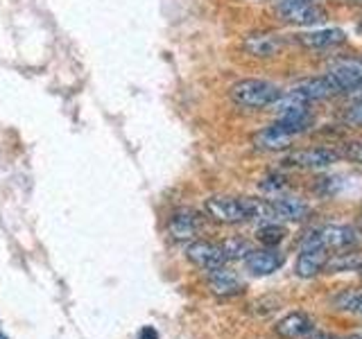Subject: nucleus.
I'll list each match as a JSON object with an SVG mask.
<instances>
[{
    "instance_id": "nucleus-15",
    "label": "nucleus",
    "mask_w": 362,
    "mask_h": 339,
    "mask_svg": "<svg viewBox=\"0 0 362 339\" xmlns=\"http://www.w3.org/2000/svg\"><path fill=\"white\" fill-rule=\"evenodd\" d=\"M252 141H254V145L258 147V150H263V152H283V150H288V147L292 145L294 138L288 131H283L276 122H272L260 131H256Z\"/></svg>"
},
{
    "instance_id": "nucleus-7",
    "label": "nucleus",
    "mask_w": 362,
    "mask_h": 339,
    "mask_svg": "<svg viewBox=\"0 0 362 339\" xmlns=\"http://www.w3.org/2000/svg\"><path fill=\"white\" fill-rule=\"evenodd\" d=\"M333 86L337 88V95L356 93L362 90V59H342L328 68Z\"/></svg>"
},
{
    "instance_id": "nucleus-4",
    "label": "nucleus",
    "mask_w": 362,
    "mask_h": 339,
    "mask_svg": "<svg viewBox=\"0 0 362 339\" xmlns=\"http://www.w3.org/2000/svg\"><path fill=\"white\" fill-rule=\"evenodd\" d=\"M339 158H342V152L333 150V147H305V150L290 152L283 158V165L297 170H326L335 165Z\"/></svg>"
},
{
    "instance_id": "nucleus-14",
    "label": "nucleus",
    "mask_w": 362,
    "mask_h": 339,
    "mask_svg": "<svg viewBox=\"0 0 362 339\" xmlns=\"http://www.w3.org/2000/svg\"><path fill=\"white\" fill-rule=\"evenodd\" d=\"M313 328H315L313 316H308L305 312H290L283 316L281 321H276L274 333L281 339H299V337H305L308 333H313Z\"/></svg>"
},
{
    "instance_id": "nucleus-11",
    "label": "nucleus",
    "mask_w": 362,
    "mask_h": 339,
    "mask_svg": "<svg viewBox=\"0 0 362 339\" xmlns=\"http://www.w3.org/2000/svg\"><path fill=\"white\" fill-rule=\"evenodd\" d=\"M286 263V256H283L276 246H265L258 249V251H252L245 258V265L249 269V274L254 276H269L279 271Z\"/></svg>"
},
{
    "instance_id": "nucleus-22",
    "label": "nucleus",
    "mask_w": 362,
    "mask_h": 339,
    "mask_svg": "<svg viewBox=\"0 0 362 339\" xmlns=\"http://www.w3.org/2000/svg\"><path fill=\"white\" fill-rule=\"evenodd\" d=\"M344 120L351 124V127H358V129H362V97L356 102L354 107H349V111L344 113Z\"/></svg>"
},
{
    "instance_id": "nucleus-3",
    "label": "nucleus",
    "mask_w": 362,
    "mask_h": 339,
    "mask_svg": "<svg viewBox=\"0 0 362 339\" xmlns=\"http://www.w3.org/2000/svg\"><path fill=\"white\" fill-rule=\"evenodd\" d=\"M274 14L290 25L308 28L326 18V11L317 5V0H274Z\"/></svg>"
},
{
    "instance_id": "nucleus-19",
    "label": "nucleus",
    "mask_w": 362,
    "mask_h": 339,
    "mask_svg": "<svg viewBox=\"0 0 362 339\" xmlns=\"http://www.w3.org/2000/svg\"><path fill=\"white\" fill-rule=\"evenodd\" d=\"M326 271L337 274V271H360L362 269V256L360 254H335L328 256L326 260Z\"/></svg>"
},
{
    "instance_id": "nucleus-21",
    "label": "nucleus",
    "mask_w": 362,
    "mask_h": 339,
    "mask_svg": "<svg viewBox=\"0 0 362 339\" xmlns=\"http://www.w3.org/2000/svg\"><path fill=\"white\" fill-rule=\"evenodd\" d=\"M222 251L226 256V260H245L249 254H252V246H249L247 240L243 237H231L222 244Z\"/></svg>"
},
{
    "instance_id": "nucleus-1",
    "label": "nucleus",
    "mask_w": 362,
    "mask_h": 339,
    "mask_svg": "<svg viewBox=\"0 0 362 339\" xmlns=\"http://www.w3.org/2000/svg\"><path fill=\"white\" fill-rule=\"evenodd\" d=\"M209 218L222 224H240L249 220H272V203L256 197H209L204 201Z\"/></svg>"
},
{
    "instance_id": "nucleus-10",
    "label": "nucleus",
    "mask_w": 362,
    "mask_h": 339,
    "mask_svg": "<svg viewBox=\"0 0 362 339\" xmlns=\"http://www.w3.org/2000/svg\"><path fill=\"white\" fill-rule=\"evenodd\" d=\"M288 93H292L294 97H299L305 105L310 102H320V100H331L337 95V88L333 86L331 77L326 73L324 75H317V77H308V79H301L294 86L288 88Z\"/></svg>"
},
{
    "instance_id": "nucleus-28",
    "label": "nucleus",
    "mask_w": 362,
    "mask_h": 339,
    "mask_svg": "<svg viewBox=\"0 0 362 339\" xmlns=\"http://www.w3.org/2000/svg\"><path fill=\"white\" fill-rule=\"evenodd\" d=\"M346 3H362V0H346Z\"/></svg>"
},
{
    "instance_id": "nucleus-9",
    "label": "nucleus",
    "mask_w": 362,
    "mask_h": 339,
    "mask_svg": "<svg viewBox=\"0 0 362 339\" xmlns=\"http://www.w3.org/2000/svg\"><path fill=\"white\" fill-rule=\"evenodd\" d=\"M286 48V39L276 32H252L243 41V50L254 59H272Z\"/></svg>"
},
{
    "instance_id": "nucleus-12",
    "label": "nucleus",
    "mask_w": 362,
    "mask_h": 339,
    "mask_svg": "<svg viewBox=\"0 0 362 339\" xmlns=\"http://www.w3.org/2000/svg\"><path fill=\"white\" fill-rule=\"evenodd\" d=\"M186 256H188V260L192 265H197V267L206 269V271L224 267V263H226L222 244H213V242H204V240L192 242L186 249Z\"/></svg>"
},
{
    "instance_id": "nucleus-17",
    "label": "nucleus",
    "mask_w": 362,
    "mask_h": 339,
    "mask_svg": "<svg viewBox=\"0 0 362 339\" xmlns=\"http://www.w3.org/2000/svg\"><path fill=\"white\" fill-rule=\"evenodd\" d=\"M209 287L211 292L220 294V297H231V294H240L245 285L235 271L218 267L209 271Z\"/></svg>"
},
{
    "instance_id": "nucleus-25",
    "label": "nucleus",
    "mask_w": 362,
    "mask_h": 339,
    "mask_svg": "<svg viewBox=\"0 0 362 339\" xmlns=\"http://www.w3.org/2000/svg\"><path fill=\"white\" fill-rule=\"evenodd\" d=\"M141 339H158V333L154 331V328L147 326V328H143V331H141Z\"/></svg>"
},
{
    "instance_id": "nucleus-26",
    "label": "nucleus",
    "mask_w": 362,
    "mask_h": 339,
    "mask_svg": "<svg viewBox=\"0 0 362 339\" xmlns=\"http://www.w3.org/2000/svg\"><path fill=\"white\" fill-rule=\"evenodd\" d=\"M305 339H337V337L331 335V333H308V335H305Z\"/></svg>"
},
{
    "instance_id": "nucleus-18",
    "label": "nucleus",
    "mask_w": 362,
    "mask_h": 339,
    "mask_svg": "<svg viewBox=\"0 0 362 339\" xmlns=\"http://www.w3.org/2000/svg\"><path fill=\"white\" fill-rule=\"evenodd\" d=\"M333 305L339 312L362 316V290H358V287L339 290L333 297Z\"/></svg>"
},
{
    "instance_id": "nucleus-6",
    "label": "nucleus",
    "mask_w": 362,
    "mask_h": 339,
    "mask_svg": "<svg viewBox=\"0 0 362 339\" xmlns=\"http://www.w3.org/2000/svg\"><path fill=\"white\" fill-rule=\"evenodd\" d=\"M310 233L317 242L328 249V251H331V249H354L362 240L360 231L351 224H326V226L310 229Z\"/></svg>"
},
{
    "instance_id": "nucleus-5",
    "label": "nucleus",
    "mask_w": 362,
    "mask_h": 339,
    "mask_svg": "<svg viewBox=\"0 0 362 339\" xmlns=\"http://www.w3.org/2000/svg\"><path fill=\"white\" fill-rule=\"evenodd\" d=\"M328 256H331L328 249L317 242L313 233L308 231L301 240V249H299L297 263H294V271H297V276H301V278H313L320 274V271H324Z\"/></svg>"
},
{
    "instance_id": "nucleus-20",
    "label": "nucleus",
    "mask_w": 362,
    "mask_h": 339,
    "mask_svg": "<svg viewBox=\"0 0 362 339\" xmlns=\"http://www.w3.org/2000/svg\"><path fill=\"white\" fill-rule=\"evenodd\" d=\"M283 237H286V229H283L281 224H274V222H265L256 231V240L263 242L265 246H279L283 242Z\"/></svg>"
},
{
    "instance_id": "nucleus-27",
    "label": "nucleus",
    "mask_w": 362,
    "mask_h": 339,
    "mask_svg": "<svg viewBox=\"0 0 362 339\" xmlns=\"http://www.w3.org/2000/svg\"><path fill=\"white\" fill-rule=\"evenodd\" d=\"M346 339H362V335H354V337H346Z\"/></svg>"
},
{
    "instance_id": "nucleus-23",
    "label": "nucleus",
    "mask_w": 362,
    "mask_h": 339,
    "mask_svg": "<svg viewBox=\"0 0 362 339\" xmlns=\"http://www.w3.org/2000/svg\"><path fill=\"white\" fill-rule=\"evenodd\" d=\"M283 186H286V179H283L281 174H269L263 184H260V188L263 190H267V192H276V190H281Z\"/></svg>"
},
{
    "instance_id": "nucleus-29",
    "label": "nucleus",
    "mask_w": 362,
    "mask_h": 339,
    "mask_svg": "<svg viewBox=\"0 0 362 339\" xmlns=\"http://www.w3.org/2000/svg\"><path fill=\"white\" fill-rule=\"evenodd\" d=\"M0 339H7V337H5V335H3V333H0Z\"/></svg>"
},
{
    "instance_id": "nucleus-16",
    "label": "nucleus",
    "mask_w": 362,
    "mask_h": 339,
    "mask_svg": "<svg viewBox=\"0 0 362 339\" xmlns=\"http://www.w3.org/2000/svg\"><path fill=\"white\" fill-rule=\"evenodd\" d=\"M269 203H272L274 218L286 220V222H301L310 215V206L299 197H276Z\"/></svg>"
},
{
    "instance_id": "nucleus-13",
    "label": "nucleus",
    "mask_w": 362,
    "mask_h": 339,
    "mask_svg": "<svg viewBox=\"0 0 362 339\" xmlns=\"http://www.w3.org/2000/svg\"><path fill=\"white\" fill-rule=\"evenodd\" d=\"M202 231V218L199 213L190 208L177 210L168 222V233L173 240H190L192 235H197Z\"/></svg>"
},
{
    "instance_id": "nucleus-8",
    "label": "nucleus",
    "mask_w": 362,
    "mask_h": 339,
    "mask_svg": "<svg viewBox=\"0 0 362 339\" xmlns=\"http://www.w3.org/2000/svg\"><path fill=\"white\" fill-rule=\"evenodd\" d=\"M294 41L305 50L322 52V50H331L346 43V32L342 28H315V30L294 34Z\"/></svg>"
},
{
    "instance_id": "nucleus-2",
    "label": "nucleus",
    "mask_w": 362,
    "mask_h": 339,
    "mask_svg": "<svg viewBox=\"0 0 362 339\" xmlns=\"http://www.w3.org/2000/svg\"><path fill=\"white\" fill-rule=\"evenodd\" d=\"M281 93L283 90L274 82L258 77L240 79L231 86V100L245 109H267L281 97Z\"/></svg>"
},
{
    "instance_id": "nucleus-24",
    "label": "nucleus",
    "mask_w": 362,
    "mask_h": 339,
    "mask_svg": "<svg viewBox=\"0 0 362 339\" xmlns=\"http://www.w3.org/2000/svg\"><path fill=\"white\" fill-rule=\"evenodd\" d=\"M342 156L351 158V161H356L362 165V143H354V145H349L346 147V152H342Z\"/></svg>"
}]
</instances>
